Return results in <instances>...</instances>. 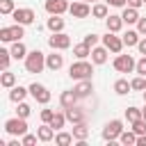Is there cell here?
I'll list each match as a JSON object with an SVG mask.
<instances>
[{
	"mask_svg": "<svg viewBox=\"0 0 146 146\" xmlns=\"http://www.w3.org/2000/svg\"><path fill=\"white\" fill-rule=\"evenodd\" d=\"M43 66H46V55L41 50L27 52V57H25V71L27 73H41Z\"/></svg>",
	"mask_w": 146,
	"mask_h": 146,
	"instance_id": "6da1fadb",
	"label": "cell"
},
{
	"mask_svg": "<svg viewBox=\"0 0 146 146\" xmlns=\"http://www.w3.org/2000/svg\"><path fill=\"white\" fill-rule=\"evenodd\" d=\"M91 73H94V68H91V64H89V62H84V59H80V62L71 64V68H68V75H71L73 80H89V78H91Z\"/></svg>",
	"mask_w": 146,
	"mask_h": 146,
	"instance_id": "7a4b0ae2",
	"label": "cell"
},
{
	"mask_svg": "<svg viewBox=\"0 0 146 146\" xmlns=\"http://www.w3.org/2000/svg\"><path fill=\"white\" fill-rule=\"evenodd\" d=\"M23 36H25V32H23V25H21V23L0 30V39H2L5 43H9V41H21Z\"/></svg>",
	"mask_w": 146,
	"mask_h": 146,
	"instance_id": "3957f363",
	"label": "cell"
},
{
	"mask_svg": "<svg viewBox=\"0 0 146 146\" xmlns=\"http://www.w3.org/2000/svg\"><path fill=\"white\" fill-rule=\"evenodd\" d=\"M121 132H123V121L114 119V121H110V123L103 128V139L112 144L114 139H119V137H121Z\"/></svg>",
	"mask_w": 146,
	"mask_h": 146,
	"instance_id": "277c9868",
	"label": "cell"
},
{
	"mask_svg": "<svg viewBox=\"0 0 146 146\" xmlns=\"http://www.w3.org/2000/svg\"><path fill=\"white\" fill-rule=\"evenodd\" d=\"M5 130L9 132V135H25L27 132V123H25V119L23 116H16V119H9V121H5Z\"/></svg>",
	"mask_w": 146,
	"mask_h": 146,
	"instance_id": "5b68a950",
	"label": "cell"
},
{
	"mask_svg": "<svg viewBox=\"0 0 146 146\" xmlns=\"http://www.w3.org/2000/svg\"><path fill=\"white\" fill-rule=\"evenodd\" d=\"M48 46L52 50H66L71 46V36L64 34V32H52V36L48 39Z\"/></svg>",
	"mask_w": 146,
	"mask_h": 146,
	"instance_id": "8992f818",
	"label": "cell"
},
{
	"mask_svg": "<svg viewBox=\"0 0 146 146\" xmlns=\"http://www.w3.org/2000/svg\"><path fill=\"white\" fill-rule=\"evenodd\" d=\"M30 94H32V98H34L36 103H41V105H46V103L50 100V91H48L43 84H39V82H32V84H30Z\"/></svg>",
	"mask_w": 146,
	"mask_h": 146,
	"instance_id": "52a82bcc",
	"label": "cell"
},
{
	"mask_svg": "<svg viewBox=\"0 0 146 146\" xmlns=\"http://www.w3.org/2000/svg\"><path fill=\"white\" fill-rule=\"evenodd\" d=\"M135 59L130 57V55H119L116 59H114V68L119 71V73H130V71H135Z\"/></svg>",
	"mask_w": 146,
	"mask_h": 146,
	"instance_id": "ba28073f",
	"label": "cell"
},
{
	"mask_svg": "<svg viewBox=\"0 0 146 146\" xmlns=\"http://www.w3.org/2000/svg\"><path fill=\"white\" fill-rule=\"evenodd\" d=\"M103 46H105L107 50H112V52H121V48H123L125 43H123V39L114 36V32H110V30H107V34L103 36Z\"/></svg>",
	"mask_w": 146,
	"mask_h": 146,
	"instance_id": "9c48e42d",
	"label": "cell"
},
{
	"mask_svg": "<svg viewBox=\"0 0 146 146\" xmlns=\"http://www.w3.org/2000/svg\"><path fill=\"white\" fill-rule=\"evenodd\" d=\"M68 2L66 0H46V11L50 14V16H59V14H64V11H68Z\"/></svg>",
	"mask_w": 146,
	"mask_h": 146,
	"instance_id": "30bf717a",
	"label": "cell"
},
{
	"mask_svg": "<svg viewBox=\"0 0 146 146\" xmlns=\"http://www.w3.org/2000/svg\"><path fill=\"white\" fill-rule=\"evenodd\" d=\"M11 18H14L16 23H21V25H30V23H34L36 14H34L32 9H14Z\"/></svg>",
	"mask_w": 146,
	"mask_h": 146,
	"instance_id": "8fae6325",
	"label": "cell"
},
{
	"mask_svg": "<svg viewBox=\"0 0 146 146\" xmlns=\"http://www.w3.org/2000/svg\"><path fill=\"white\" fill-rule=\"evenodd\" d=\"M68 11H71V16H73V18H87V16L91 14V7L82 0V2H73V5L68 7Z\"/></svg>",
	"mask_w": 146,
	"mask_h": 146,
	"instance_id": "7c38bea8",
	"label": "cell"
},
{
	"mask_svg": "<svg viewBox=\"0 0 146 146\" xmlns=\"http://www.w3.org/2000/svg\"><path fill=\"white\" fill-rule=\"evenodd\" d=\"M75 94H78V98H87L91 91H94V84H91V78L89 80H80L78 84H75V89H73Z\"/></svg>",
	"mask_w": 146,
	"mask_h": 146,
	"instance_id": "4fadbf2b",
	"label": "cell"
},
{
	"mask_svg": "<svg viewBox=\"0 0 146 146\" xmlns=\"http://www.w3.org/2000/svg\"><path fill=\"white\" fill-rule=\"evenodd\" d=\"M62 66H64V57H62V55L52 52V55L46 57V68H50V71H59Z\"/></svg>",
	"mask_w": 146,
	"mask_h": 146,
	"instance_id": "5bb4252c",
	"label": "cell"
},
{
	"mask_svg": "<svg viewBox=\"0 0 146 146\" xmlns=\"http://www.w3.org/2000/svg\"><path fill=\"white\" fill-rule=\"evenodd\" d=\"M59 103H62V107H64V110H68V107H73V105L78 103V94H75L73 89H71V91H62Z\"/></svg>",
	"mask_w": 146,
	"mask_h": 146,
	"instance_id": "9a60e30c",
	"label": "cell"
},
{
	"mask_svg": "<svg viewBox=\"0 0 146 146\" xmlns=\"http://www.w3.org/2000/svg\"><path fill=\"white\" fill-rule=\"evenodd\" d=\"M64 114H66V119H68V121H71L73 125H75V123H82V121H84V114H82V112H80V110H78L75 105H73V107H68V110H64Z\"/></svg>",
	"mask_w": 146,
	"mask_h": 146,
	"instance_id": "2e32d148",
	"label": "cell"
},
{
	"mask_svg": "<svg viewBox=\"0 0 146 146\" xmlns=\"http://www.w3.org/2000/svg\"><path fill=\"white\" fill-rule=\"evenodd\" d=\"M91 62L94 64H105L107 62V48H91Z\"/></svg>",
	"mask_w": 146,
	"mask_h": 146,
	"instance_id": "e0dca14e",
	"label": "cell"
},
{
	"mask_svg": "<svg viewBox=\"0 0 146 146\" xmlns=\"http://www.w3.org/2000/svg\"><path fill=\"white\" fill-rule=\"evenodd\" d=\"M36 135H39V141H50V139L55 137V128H52L50 123H46V125H41V128L36 130Z\"/></svg>",
	"mask_w": 146,
	"mask_h": 146,
	"instance_id": "ac0fdd59",
	"label": "cell"
},
{
	"mask_svg": "<svg viewBox=\"0 0 146 146\" xmlns=\"http://www.w3.org/2000/svg\"><path fill=\"white\" fill-rule=\"evenodd\" d=\"M73 137H75L78 141H87V137H89V128L84 125V121L73 125Z\"/></svg>",
	"mask_w": 146,
	"mask_h": 146,
	"instance_id": "d6986e66",
	"label": "cell"
},
{
	"mask_svg": "<svg viewBox=\"0 0 146 146\" xmlns=\"http://www.w3.org/2000/svg\"><path fill=\"white\" fill-rule=\"evenodd\" d=\"M11 57H14V59H23V57H27V48H25L23 41H14V46H11Z\"/></svg>",
	"mask_w": 146,
	"mask_h": 146,
	"instance_id": "ffe728a7",
	"label": "cell"
},
{
	"mask_svg": "<svg viewBox=\"0 0 146 146\" xmlns=\"http://www.w3.org/2000/svg\"><path fill=\"white\" fill-rule=\"evenodd\" d=\"M27 91H30V89H23V87H11V91H9V100H11V103H21V100H25Z\"/></svg>",
	"mask_w": 146,
	"mask_h": 146,
	"instance_id": "44dd1931",
	"label": "cell"
},
{
	"mask_svg": "<svg viewBox=\"0 0 146 146\" xmlns=\"http://www.w3.org/2000/svg\"><path fill=\"white\" fill-rule=\"evenodd\" d=\"M121 18H123V23H128V25H130V23H137V21H139V14H137V9H135V7H125V9H123V14H121Z\"/></svg>",
	"mask_w": 146,
	"mask_h": 146,
	"instance_id": "7402d4cb",
	"label": "cell"
},
{
	"mask_svg": "<svg viewBox=\"0 0 146 146\" xmlns=\"http://www.w3.org/2000/svg\"><path fill=\"white\" fill-rule=\"evenodd\" d=\"M48 30H50V32H62V30H64V18L50 16V18H48Z\"/></svg>",
	"mask_w": 146,
	"mask_h": 146,
	"instance_id": "603a6c76",
	"label": "cell"
},
{
	"mask_svg": "<svg viewBox=\"0 0 146 146\" xmlns=\"http://www.w3.org/2000/svg\"><path fill=\"white\" fill-rule=\"evenodd\" d=\"M73 55L78 57V59H84L87 55H91V48L82 41V43H78V46H73Z\"/></svg>",
	"mask_w": 146,
	"mask_h": 146,
	"instance_id": "cb8c5ba5",
	"label": "cell"
},
{
	"mask_svg": "<svg viewBox=\"0 0 146 146\" xmlns=\"http://www.w3.org/2000/svg\"><path fill=\"white\" fill-rule=\"evenodd\" d=\"M0 84H2L5 89H11V87L16 84V75H14L11 71H5V73L0 75Z\"/></svg>",
	"mask_w": 146,
	"mask_h": 146,
	"instance_id": "d4e9b609",
	"label": "cell"
},
{
	"mask_svg": "<svg viewBox=\"0 0 146 146\" xmlns=\"http://www.w3.org/2000/svg\"><path fill=\"white\" fill-rule=\"evenodd\" d=\"M121 27H123V18L121 16H110L107 18V30L110 32H119Z\"/></svg>",
	"mask_w": 146,
	"mask_h": 146,
	"instance_id": "484cf974",
	"label": "cell"
},
{
	"mask_svg": "<svg viewBox=\"0 0 146 146\" xmlns=\"http://www.w3.org/2000/svg\"><path fill=\"white\" fill-rule=\"evenodd\" d=\"M123 43L130 48V46H137L139 43V32H135V30H128L125 34H123Z\"/></svg>",
	"mask_w": 146,
	"mask_h": 146,
	"instance_id": "4316f807",
	"label": "cell"
},
{
	"mask_svg": "<svg viewBox=\"0 0 146 146\" xmlns=\"http://www.w3.org/2000/svg\"><path fill=\"white\" fill-rule=\"evenodd\" d=\"M130 89H132V84H130L128 80H116V82H114V91H116L119 96H125Z\"/></svg>",
	"mask_w": 146,
	"mask_h": 146,
	"instance_id": "83f0119b",
	"label": "cell"
},
{
	"mask_svg": "<svg viewBox=\"0 0 146 146\" xmlns=\"http://www.w3.org/2000/svg\"><path fill=\"white\" fill-rule=\"evenodd\" d=\"M73 139H75V137H73V132H57L55 144H57V146H68Z\"/></svg>",
	"mask_w": 146,
	"mask_h": 146,
	"instance_id": "f1b7e54d",
	"label": "cell"
},
{
	"mask_svg": "<svg viewBox=\"0 0 146 146\" xmlns=\"http://www.w3.org/2000/svg\"><path fill=\"white\" fill-rule=\"evenodd\" d=\"M66 121H68V119H66V114H62V112H55V116H52V121H50V125H52L55 130H62Z\"/></svg>",
	"mask_w": 146,
	"mask_h": 146,
	"instance_id": "f546056e",
	"label": "cell"
},
{
	"mask_svg": "<svg viewBox=\"0 0 146 146\" xmlns=\"http://www.w3.org/2000/svg\"><path fill=\"white\" fill-rule=\"evenodd\" d=\"M91 16H96V18H107V5H103V2L94 5V7H91Z\"/></svg>",
	"mask_w": 146,
	"mask_h": 146,
	"instance_id": "4dcf8cb0",
	"label": "cell"
},
{
	"mask_svg": "<svg viewBox=\"0 0 146 146\" xmlns=\"http://www.w3.org/2000/svg\"><path fill=\"white\" fill-rule=\"evenodd\" d=\"M119 139H121V144H125V146H130V144H137V132H135V130H132V132H130V130H128V132L123 130Z\"/></svg>",
	"mask_w": 146,
	"mask_h": 146,
	"instance_id": "1f68e13d",
	"label": "cell"
},
{
	"mask_svg": "<svg viewBox=\"0 0 146 146\" xmlns=\"http://www.w3.org/2000/svg\"><path fill=\"white\" fill-rule=\"evenodd\" d=\"M125 119H128L130 123L139 121V119H141V110H137V107H128V110H125Z\"/></svg>",
	"mask_w": 146,
	"mask_h": 146,
	"instance_id": "d6a6232c",
	"label": "cell"
},
{
	"mask_svg": "<svg viewBox=\"0 0 146 146\" xmlns=\"http://www.w3.org/2000/svg\"><path fill=\"white\" fill-rule=\"evenodd\" d=\"M14 9H16L14 7V0H0V14L7 16V14H14Z\"/></svg>",
	"mask_w": 146,
	"mask_h": 146,
	"instance_id": "836d02e7",
	"label": "cell"
},
{
	"mask_svg": "<svg viewBox=\"0 0 146 146\" xmlns=\"http://www.w3.org/2000/svg\"><path fill=\"white\" fill-rule=\"evenodd\" d=\"M9 59H11V50H0V66H2V71H7Z\"/></svg>",
	"mask_w": 146,
	"mask_h": 146,
	"instance_id": "e575fe53",
	"label": "cell"
},
{
	"mask_svg": "<svg viewBox=\"0 0 146 146\" xmlns=\"http://www.w3.org/2000/svg\"><path fill=\"white\" fill-rule=\"evenodd\" d=\"M130 84H132V89H135V91H144V89H146V78H144V75H139V78H135Z\"/></svg>",
	"mask_w": 146,
	"mask_h": 146,
	"instance_id": "d590c367",
	"label": "cell"
},
{
	"mask_svg": "<svg viewBox=\"0 0 146 146\" xmlns=\"http://www.w3.org/2000/svg\"><path fill=\"white\" fill-rule=\"evenodd\" d=\"M132 130H135L137 135H146V119L135 121V123H132Z\"/></svg>",
	"mask_w": 146,
	"mask_h": 146,
	"instance_id": "8d00e7d4",
	"label": "cell"
},
{
	"mask_svg": "<svg viewBox=\"0 0 146 146\" xmlns=\"http://www.w3.org/2000/svg\"><path fill=\"white\" fill-rule=\"evenodd\" d=\"M30 110H32V107H30L27 103H23V100H21V103H18V110H16V112H18V116L27 119V116H30Z\"/></svg>",
	"mask_w": 146,
	"mask_h": 146,
	"instance_id": "74e56055",
	"label": "cell"
},
{
	"mask_svg": "<svg viewBox=\"0 0 146 146\" xmlns=\"http://www.w3.org/2000/svg\"><path fill=\"white\" fill-rule=\"evenodd\" d=\"M36 139H39V135L34 137V135H27V132H25V135H23V141H21V144H23V146H34V144H36Z\"/></svg>",
	"mask_w": 146,
	"mask_h": 146,
	"instance_id": "f35d334b",
	"label": "cell"
},
{
	"mask_svg": "<svg viewBox=\"0 0 146 146\" xmlns=\"http://www.w3.org/2000/svg\"><path fill=\"white\" fill-rule=\"evenodd\" d=\"M135 71H137L139 75H146V55H144V57H141V59L137 62V66H135Z\"/></svg>",
	"mask_w": 146,
	"mask_h": 146,
	"instance_id": "ab89813d",
	"label": "cell"
},
{
	"mask_svg": "<svg viewBox=\"0 0 146 146\" xmlns=\"http://www.w3.org/2000/svg\"><path fill=\"white\" fill-rule=\"evenodd\" d=\"M52 116H55V112H52V110H41V121H43V123H50V121H52Z\"/></svg>",
	"mask_w": 146,
	"mask_h": 146,
	"instance_id": "60d3db41",
	"label": "cell"
},
{
	"mask_svg": "<svg viewBox=\"0 0 146 146\" xmlns=\"http://www.w3.org/2000/svg\"><path fill=\"white\" fill-rule=\"evenodd\" d=\"M84 43H87L89 48H94V46L98 43V34H87V36H84Z\"/></svg>",
	"mask_w": 146,
	"mask_h": 146,
	"instance_id": "b9f144b4",
	"label": "cell"
},
{
	"mask_svg": "<svg viewBox=\"0 0 146 146\" xmlns=\"http://www.w3.org/2000/svg\"><path fill=\"white\" fill-rule=\"evenodd\" d=\"M137 32H139V34H146V18H141V16H139V21H137Z\"/></svg>",
	"mask_w": 146,
	"mask_h": 146,
	"instance_id": "7bdbcfd3",
	"label": "cell"
},
{
	"mask_svg": "<svg viewBox=\"0 0 146 146\" xmlns=\"http://www.w3.org/2000/svg\"><path fill=\"white\" fill-rule=\"evenodd\" d=\"M107 5H112V7H125V2L128 0H105Z\"/></svg>",
	"mask_w": 146,
	"mask_h": 146,
	"instance_id": "ee69618b",
	"label": "cell"
},
{
	"mask_svg": "<svg viewBox=\"0 0 146 146\" xmlns=\"http://www.w3.org/2000/svg\"><path fill=\"white\" fill-rule=\"evenodd\" d=\"M137 48H139V52H141V55H146V36H144V39H139Z\"/></svg>",
	"mask_w": 146,
	"mask_h": 146,
	"instance_id": "f6af8a7d",
	"label": "cell"
},
{
	"mask_svg": "<svg viewBox=\"0 0 146 146\" xmlns=\"http://www.w3.org/2000/svg\"><path fill=\"white\" fill-rule=\"evenodd\" d=\"M144 5V0H128V7H135V9H139Z\"/></svg>",
	"mask_w": 146,
	"mask_h": 146,
	"instance_id": "bcb514c9",
	"label": "cell"
},
{
	"mask_svg": "<svg viewBox=\"0 0 146 146\" xmlns=\"http://www.w3.org/2000/svg\"><path fill=\"white\" fill-rule=\"evenodd\" d=\"M137 146H146V135H137Z\"/></svg>",
	"mask_w": 146,
	"mask_h": 146,
	"instance_id": "7dc6e473",
	"label": "cell"
},
{
	"mask_svg": "<svg viewBox=\"0 0 146 146\" xmlns=\"http://www.w3.org/2000/svg\"><path fill=\"white\" fill-rule=\"evenodd\" d=\"M141 119H146V107H144V110H141Z\"/></svg>",
	"mask_w": 146,
	"mask_h": 146,
	"instance_id": "c3c4849f",
	"label": "cell"
},
{
	"mask_svg": "<svg viewBox=\"0 0 146 146\" xmlns=\"http://www.w3.org/2000/svg\"><path fill=\"white\" fill-rule=\"evenodd\" d=\"M144 100H146V91H144Z\"/></svg>",
	"mask_w": 146,
	"mask_h": 146,
	"instance_id": "681fc988",
	"label": "cell"
},
{
	"mask_svg": "<svg viewBox=\"0 0 146 146\" xmlns=\"http://www.w3.org/2000/svg\"><path fill=\"white\" fill-rule=\"evenodd\" d=\"M144 5H146V0H144Z\"/></svg>",
	"mask_w": 146,
	"mask_h": 146,
	"instance_id": "f907efd6",
	"label": "cell"
},
{
	"mask_svg": "<svg viewBox=\"0 0 146 146\" xmlns=\"http://www.w3.org/2000/svg\"><path fill=\"white\" fill-rule=\"evenodd\" d=\"M84 2H87V0H84Z\"/></svg>",
	"mask_w": 146,
	"mask_h": 146,
	"instance_id": "816d5d0a",
	"label": "cell"
}]
</instances>
